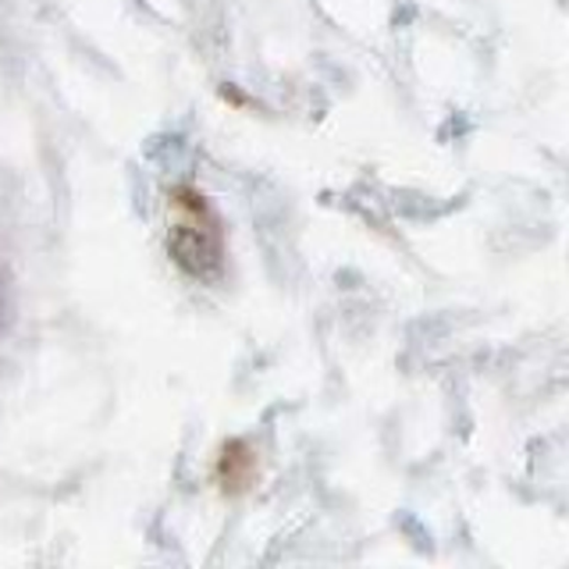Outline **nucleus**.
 <instances>
[{
  "label": "nucleus",
  "instance_id": "1",
  "mask_svg": "<svg viewBox=\"0 0 569 569\" xmlns=\"http://www.w3.org/2000/svg\"><path fill=\"white\" fill-rule=\"evenodd\" d=\"M171 260L192 278H218L224 263V231L203 192L178 189L171 196V228H168Z\"/></svg>",
  "mask_w": 569,
  "mask_h": 569
},
{
  "label": "nucleus",
  "instance_id": "2",
  "mask_svg": "<svg viewBox=\"0 0 569 569\" xmlns=\"http://www.w3.org/2000/svg\"><path fill=\"white\" fill-rule=\"evenodd\" d=\"M253 470H257V459L249 456V449L242 441H228L224 452H221V485L224 491H242L249 480H253Z\"/></svg>",
  "mask_w": 569,
  "mask_h": 569
}]
</instances>
